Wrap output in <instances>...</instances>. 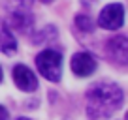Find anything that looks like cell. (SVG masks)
I'll return each instance as SVG.
<instances>
[{"instance_id": "1", "label": "cell", "mask_w": 128, "mask_h": 120, "mask_svg": "<svg viewBox=\"0 0 128 120\" xmlns=\"http://www.w3.org/2000/svg\"><path fill=\"white\" fill-rule=\"evenodd\" d=\"M122 105V90L117 84L104 83L88 90L87 94V113L92 120L111 116Z\"/></svg>"}, {"instance_id": "2", "label": "cell", "mask_w": 128, "mask_h": 120, "mask_svg": "<svg viewBox=\"0 0 128 120\" xmlns=\"http://www.w3.org/2000/svg\"><path fill=\"white\" fill-rule=\"evenodd\" d=\"M36 66L40 73L49 81H58L62 75V56L53 49H45L36 56Z\"/></svg>"}, {"instance_id": "5", "label": "cell", "mask_w": 128, "mask_h": 120, "mask_svg": "<svg viewBox=\"0 0 128 120\" xmlns=\"http://www.w3.org/2000/svg\"><path fill=\"white\" fill-rule=\"evenodd\" d=\"M108 53L109 58L119 62V64H126L128 60V40L124 36H115L109 40L108 43Z\"/></svg>"}, {"instance_id": "4", "label": "cell", "mask_w": 128, "mask_h": 120, "mask_svg": "<svg viewBox=\"0 0 128 120\" xmlns=\"http://www.w3.org/2000/svg\"><path fill=\"white\" fill-rule=\"evenodd\" d=\"M13 81H15V84L21 88V90H24V92H34L38 88L36 75L23 64H19V66L13 68Z\"/></svg>"}, {"instance_id": "10", "label": "cell", "mask_w": 128, "mask_h": 120, "mask_svg": "<svg viewBox=\"0 0 128 120\" xmlns=\"http://www.w3.org/2000/svg\"><path fill=\"white\" fill-rule=\"evenodd\" d=\"M42 2H44V4H49V2H53V0H42Z\"/></svg>"}, {"instance_id": "9", "label": "cell", "mask_w": 128, "mask_h": 120, "mask_svg": "<svg viewBox=\"0 0 128 120\" xmlns=\"http://www.w3.org/2000/svg\"><path fill=\"white\" fill-rule=\"evenodd\" d=\"M8 118H10V113L0 105V120H8Z\"/></svg>"}, {"instance_id": "11", "label": "cell", "mask_w": 128, "mask_h": 120, "mask_svg": "<svg viewBox=\"0 0 128 120\" xmlns=\"http://www.w3.org/2000/svg\"><path fill=\"white\" fill-rule=\"evenodd\" d=\"M0 81H2V68H0Z\"/></svg>"}, {"instance_id": "3", "label": "cell", "mask_w": 128, "mask_h": 120, "mask_svg": "<svg viewBox=\"0 0 128 120\" xmlns=\"http://www.w3.org/2000/svg\"><path fill=\"white\" fill-rule=\"evenodd\" d=\"M98 24L106 30H119L124 24V8L122 4H109L102 9Z\"/></svg>"}, {"instance_id": "7", "label": "cell", "mask_w": 128, "mask_h": 120, "mask_svg": "<svg viewBox=\"0 0 128 120\" xmlns=\"http://www.w3.org/2000/svg\"><path fill=\"white\" fill-rule=\"evenodd\" d=\"M15 49H17V41L13 38V34L6 26H0V51L6 53V55H13Z\"/></svg>"}, {"instance_id": "6", "label": "cell", "mask_w": 128, "mask_h": 120, "mask_svg": "<svg viewBox=\"0 0 128 120\" xmlns=\"http://www.w3.org/2000/svg\"><path fill=\"white\" fill-rule=\"evenodd\" d=\"M72 69H74L76 75L87 77L96 69V60L92 58L88 53H77V55H74V58H72Z\"/></svg>"}, {"instance_id": "12", "label": "cell", "mask_w": 128, "mask_h": 120, "mask_svg": "<svg viewBox=\"0 0 128 120\" xmlns=\"http://www.w3.org/2000/svg\"><path fill=\"white\" fill-rule=\"evenodd\" d=\"M17 120H28V118H17Z\"/></svg>"}, {"instance_id": "8", "label": "cell", "mask_w": 128, "mask_h": 120, "mask_svg": "<svg viewBox=\"0 0 128 120\" xmlns=\"http://www.w3.org/2000/svg\"><path fill=\"white\" fill-rule=\"evenodd\" d=\"M76 23H77V26H79L81 30H85V32H90L92 30V23H90V19H88L87 15H77Z\"/></svg>"}]
</instances>
